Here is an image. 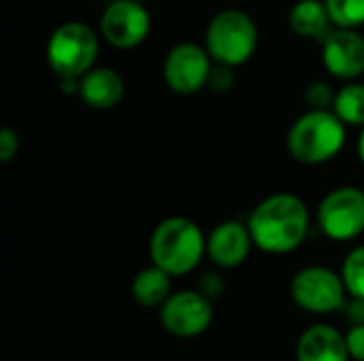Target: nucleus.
<instances>
[{
  "mask_svg": "<svg viewBox=\"0 0 364 361\" xmlns=\"http://www.w3.org/2000/svg\"><path fill=\"white\" fill-rule=\"evenodd\" d=\"M346 283L326 266H307L299 270L290 283V296L296 306L314 315H328L343 306Z\"/></svg>",
  "mask_w": 364,
  "mask_h": 361,
  "instance_id": "6",
  "label": "nucleus"
},
{
  "mask_svg": "<svg viewBox=\"0 0 364 361\" xmlns=\"http://www.w3.org/2000/svg\"><path fill=\"white\" fill-rule=\"evenodd\" d=\"M346 340H348V349H350L352 360L364 361V323L354 326V328L346 334Z\"/></svg>",
  "mask_w": 364,
  "mask_h": 361,
  "instance_id": "23",
  "label": "nucleus"
},
{
  "mask_svg": "<svg viewBox=\"0 0 364 361\" xmlns=\"http://www.w3.org/2000/svg\"><path fill=\"white\" fill-rule=\"evenodd\" d=\"M211 55L207 47H200L196 43H179L175 45L162 64L164 83L168 89L181 96H190L200 91L211 74Z\"/></svg>",
  "mask_w": 364,
  "mask_h": 361,
  "instance_id": "9",
  "label": "nucleus"
},
{
  "mask_svg": "<svg viewBox=\"0 0 364 361\" xmlns=\"http://www.w3.org/2000/svg\"><path fill=\"white\" fill-rule=\"evenodd\" d=\"M331 21L337 28H358L364 23V0H324Z\"/></svg>",
  "mask_w": 364,
  "mask_h": 361,
  "instance_id": "18",
  "label": "nucleus"
},
{
  "mask_svg": "<svg viewBox=\"0 0 364 361\" xmlns=\"http://www.w3.org/2000/svg\"><path fill=\"white\" fill-rule=\"evenodd\" d=\"M252 245L254 238L250 228L230 219L215 226L207 236V255L215 266L230 270L247 260Z\"/></svg>",
  "mask_w": 364,
  "mask_h": 361,
  "instance_id": "12",
  "label": "nucleus"
},
{
  "mask_svg": "<svg viewBox=\"0 0 364 361\" xmlns=\"http://www.w3.org/2000/svg\"><path fill=\"white\" fill-rule=\"evenodd\" d=\"M205 43L209 55L215 62L235 68L252 60V55L256 53L258 28L247 13L228 9L218 13L209 21Z\"/></svg>",
  "mask_w": 364,
  "mask_h": 361,
  "instance_id": "4",
  "label": "nucleus"
},
{
  "mask_svg": "<svg viewBox=\"0 0 364 361\" xmlns=\"http://www.w3.org/2000/svg\"><path fill=\"white\" fill-rule=\"evenodd\" d=\"M235 83V74H232V66H226V64H220L211 68V74H209V81L207 85L213 89V91H228Z\"/></svg>",
  "mask_w": 364,
  "mask_h": 361,
  "instance_id": "21",
  "label": "nucleus"
},
{
  "mask_svg": "<svg viewBox=\"0 0 364 361\" xmlns=\"http://www.w3.org/2000/svg\"><path fill=\"white\" fill-rule=\"evenodd\" d=\"M151 30V17L147 9L136 0H115L100 17L102 38L115 49L139 47Z\"/></svg>",
  "mask_w": 364,
  "mask_h": 361,
  "instance_id": "10",
  "label": "nucleus"
},
{
  "mask_svg": "<svg viewBox=\"0 0 364 361\" xmlns=\"http://www.w3.org/2000/svg\"><path fill=\"white\" fill-rule=\"evenodd\" d=\"M335 115L346 126H364V83H350L335 94Z\"/></svg>",
  "mask_w": 364,
  "mask_h": 361,
  "instance_id": "17",
  "label": "nucleus"
},
{
  "mask_svg": "<svg viewBox=\"0 0 364 361\" xmlns=\"http://www.w3.org/2000/svg\"><path fill=\"white\" fill-rule=\"evenodd\" d=\"M213 321V304L200 289H183L171 294L160 306L162 328L177 338H196L209 330Z\"/></svg>",
  "mask_w": 364,
  "mask_h": 361,
  "instance_id": "8",
  "label": "nucleus"
},
{
  "mask_svg": "<svg viewBox=\"0 0 364 361\" xmlns=\"http://www.w3.org/2000/svg\"><path fill=\"white\" fill-rule=\"evenodd\" d=\"M96 57L98 36L81 21H66L58 26L47 40V62L60 79H81L94 68Z\"/></svg>",
  "mask_w": 364,
  "mask_h": 361,
  "instance_id": "5",
  "label": "nucleus"
},
{
  "mask_svg": "<svg viewBox=\"0 0 364 361\" xmlns=\"http://www.w3.org/2000/svg\"><path fill=\"white\" fill-rule=\"evenodd\" d=\"M346 334L326 323L307 328L296 343V361H350Z\"/></svg>",
  "mask_w": 364,
  "mask_h": 361,
  "instance_id": "13",
  "label": "nucleus"
},
{
  "mask_svg": "<svg viewBox=\"0 0 364 361\" xmlns=\"http://www.w3.org/2000/svg\"><path fill=\"white\" fill-rule=\"evenodd\" d=\"M358 155H360V160H363V164H364V128H363L360 138H358Z\"/></svg>",
  "mask_w": 364,
  "mask_h": 361,
  "instance_id": "25",
  "label": "nucleus"
},
{
  "mask_svg": "<svg viewBox=\"0 0 364 361\" xmlns=\"http://www.w3.org/2000/svg\"><path fill=\"white\" fill-rule=\"evenodd\" d=\"M346 145V123L328 109H311L301 115L286 136L288 153L301 164L333 160Z\"/></svg>",
  "mask_w": 364,
  "mask_h": 361,
  "instance_id": "3",
  "label": "nucleus"
},
{
  "mask_svg": "<svg viewBox=\"0 0 364 361\" xmlns=\"http://www.w3.org/2000/svg\"><path fill=\"white\" fill-rule=\"evenodd\" d=\"M79 98L98 111L113 109L124 98V79L107 66H96L79 79Z\"/></svg>",
  "mask_w": 364,
  "mask_h": 361,
  "instance_id": "14",
  "label": "nucleus"
},
{
  "mask_svg": "<svg viewBox=\"0 0 364 361\" xmlns=\"http://www.w3.org/2000/svg\"><path fill=\"white\" fill-rule=\"evenodd\" d=\"M200 291L207 296V298H218L222 291H224V281H222V277L220 274H215V272H209V274H205L203 279H200Z\"/></svg>",
  "mask_w": 364,
  "mask_h": 361,
  "instance_id": "24",
  "label": "nucleus"
},
{
  "mask_svg": "<svg viewBox=\"0 0 364 361\" xmlns=\"http://www.w3.org/2000/svg\"><path fill=\"white\" fill-rule=\"evenodd\" d=\"M19 151V136L15 130L11 128H2L0 130V162L9 164Z\"/></svg>",
  "mask_w": 364,
  "mask_h": 361,
  "instance_id": "22",
  "label": "nucleus"
},
{
  "mask_svg": "<svg viewBox=\"0 0 364 361\" xmlns=\"http://www.w3.org/2000/svg\"><path fill=\"white\" fill-rule=\"evenodd\" d=\"M130 291H132L134 302L145 309L162 306L171 296V274L166 270L158 268L156 264L149 268H143L132 279Z\"/></svg>",
  "mask_w": 364,
  "mask_h": 361,
  "instance_id": "15",
  "label": "nucleus"
},
{
  "mask_svg": "<svg viewBox=\"0 0 364 361\" xmlns=\"http://www.w3.org/2000/svg\"><path fill=\"white\" fill-rule=\"evenodd\" d=\"M288 23L299 36H320L328 32L333 21L324 0H299L288 15Z\"/></svg>",
  "mask_w": 364,
  "mask_h": 361,
  "instance_id": "16",
  "label": "nucleus"
},
{
  "mask_svg": "<svg viewBox=\"0 0 364 361\" xmlns=\"http://www.w3.org/2000/svg\"><path fill=\"white\" fill-rule=\"evenodd\" d=\"M320 230L331 240H354L364 232V191L343 185L324 196L318 206Z\"/></svg>",
  "mask_w": 364,
  "mask_h": 361,
  "instance_id": "7",
  "label": "nucleus"
},
{
  "mask_svg": "<svg viewBox=\"0 0 364 361\" xmlns=\"http://www.w3.org/2000/svg\"><path fill=\"white\" fill-rule=\"evenodd\" d=\"M136 2H145V0H136Z\"/></svg>",
  "mask_w": 364,
  "mask_h": 361,
  "instance_id": "26",
  "label": "nucleus"
},
{
  "mask_svg": "<svg viewBox=\"0 0 364 361\" xmlns=\"http://www.w3.org/2000/svg\"><path fill=\"white\" fill-rule=\"evenodd\" d=\"M341 277H343L346 289L358 302H364V245L348 253L343 268H341Z\"/></svg>",
  "mask_w": 364,
  "mask_h": 361,
  "instance_id": "19",
  "label": "nucleus"
},
{
  "mask_svg": "<svg viewBox=\"0 0 364 361\" xmlns=\"http://www.w3.org/2000/svg\"><path fill=\"white\" fill-rule=\"evenodd\" d=\"M322 62L337 79H358L364 72V38L354 28H337L328 32L322 47Z\"/></svg>",
  "mask_w": 364,
  "mask_h": 361,
  "instance_id": "11",
  "label": "nucleus"
},
{
  "mask_svg": "<svg viewBox=\"0 0 364 361\" xmlns=\"http://www.w3.org/2000/svg\"><path fill=\"white\" fill-rule=\"evenodd\" d=\"M207 251V240L200 228L188 217H168L156 226L149 238L151 264L166 270L171 277L192 272Z\"/></svg>",
  "mask_w": 364,
  "mask_h": 361,
  "instance_id": "2",
  "label": "nucleus"
},
{
  "mask_svg": "<svg viewBox=\"0 0 364 361\" xmlns=\"http://www.w3.org/2000/svg\"><path fill=\"white\" fill-rule=\"evenodd\" d=\"M247 228L260 251L284 255L299 249L307 238L309 211L292 194H273L254 209Z\"/></svg>",
  "mask_w": 364,
  "mask_h": 361,
  "instance_id": "1",
  "label": "nucleus"
},
{
  "mask_svg": "<svg viewBox=\"0 0 364 361\" xmlns=\"http://www.w3.org/2000/svg\"><path fill=\"white\" fill-rule=\"evenodd\" d=\"M307 102L311 109H328L333 102H335V94L331 91V85L324 83V81H316L307 87V94H305Z\"/></svg>",
  "mask_w": 364,
  "mask_h": 361,
  "instance_id": "20",
  "label": "nucleus"
}]
</instances>
